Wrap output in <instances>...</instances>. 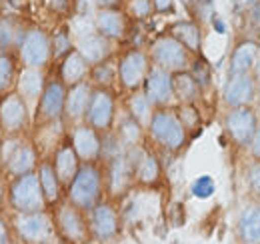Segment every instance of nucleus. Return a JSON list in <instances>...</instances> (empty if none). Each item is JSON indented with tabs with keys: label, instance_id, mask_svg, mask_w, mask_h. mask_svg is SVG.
Returning <instances> with one entry per match:
<instances>
[{
	"label": "nucleus",
	"instance_id": "1",
	"mask_svg": "<svg viewBox=\"0 0 260 244\" xmlns=\"http://www.w3.org/2000/svg\"><path fill=\"white\" fill-rule=\"evenodd\" d=\"M104 192V170L100 162H82L72 182L64 188L66 202L82 212H90L98 202H102Z\"/></svg>",
	"mask_w": 260,
	"mask_h": 244
},
{
	"label": "nucleus",
	"instance_id": "2",
	"mask_svg": "<svg viewBox=\"0 0 260 244\" xmlns=\"http://www.w3.org/2000/svg\"><path fill=\"white\" fill-rule=\"evenodd\" d=\"M146 130H148L150 140L166 152H178L188 140V132L182 126V122L178 120L174 106L154 108Z\"/></svg>",
	"mask_w": 260,
	"mask_h": 244
},
{
	"label": "nucleus",
	"instance_id": "3",
	"mask_svg": "<svg viewBox=\"0 0 260 244\" xmlns=\"http://www.w3.org/2000/svg\"><path fill=\"white\" fill-rule=\"evenodd\" d=\"M0 166L12 178L34 172L38 166L36 146L18 136H6L0 144Z\"/></svg>",
	"mask_w": 260,
	"mask_h": 244
},
{
	"label": "nucleus",
	"instance_id": "4",
	"mask_svg": "<svg viewBox=\"0 0 260 244\" xmlns=\"http://www.w3.org/2000/svg\"><path fill=\"white\" fill-rule=\"evenodd\" d=\"M8 204L14 212H42L46 210V200L40 188L36 170L16 176L8 184Z\"/></svg>",
	"mask_w": 260,
	"mask_h": 244
},
{
	"label": "nucleus",
	"instance_id": "5",
	"mask_svg": "<svg viewBox=\"0 0 260 244\" xmlns=\"http://www.w3.org/2000/svg\"><path fill=\"white\" fill-rule=\"evenodd\" d=\"M54 220V230L56 234L68 244H84L88 242L90 236V228H88V218L86 212L78 210L76 206H72L70 202H58L54 206L52 212Z\"/></svg>",
	"mask_w": 260,
	"mask_h": 244
},
{
	"label": "nucleus",
	"instance_id": "6",
	"mask_svg": "<svg viewBox=\"0 0 260 244\" xmlns=\"http://www.w3.org/2000/svg\"><path fill=\"white\" fill-rule=\"evenodd\" d=\"M148 56L152 66H158L170 74H176V72H182V70H188L190 68V62H192V54L178 42L174 40L170 34H164L160 38H156L150 48H148Z\"/></svg>",
	"mask_w": 260,
	"mask_h": 244
},
{
	"label": "nucleus",
	"instance_id": "7",
	"mask_svg": "<svg viewBox=\"0 0 260 244\" xmlns=\"http://www.w3.org/2000/svg\"><path fill=\"white\" fill-rule=\"evenodd\" d=\"M12 228L18 234V238L26 244H48L54 230V220L48 216L46 210L42 212H16L12 218Z\"/></svg>",
	"mask_w": 260,
	"mask_h": 244
},
{
	"label": "nucleus",
	"instance_id": "8",
	"mask_svg": "<svg viewBox=\"0 0 260 244\" xmlns=\"http://www.w3.org/2000/svg\"><path fill=\"white\" fill-rule=\"evenodd\" d=\"M150 66H152V62H150L148 52H144L140 48L126 50L116 64V74H118L120 88L126 92L140 90L144 80H146V74H148Z\"/></svg>",
	"mask_w": 260,
	"mask_h": 244
},
{
	"label": "nucleus",
	"instance_id": "9",
	"mask_svg": "<svg viewBox=\"0 0 260 244\" xmlns=\"http://www.w3.org/2000/svg\"><path fill=\"white\" fill-rule=\"evenodd\" d=\"M18 60L22 66L42 70L48 62L52 60V38H50V34L40 26L28 28L20 48H18Z\"/></svg>",
	"mask_w": 260,
	"mask_h": 244
},
{
	"label": "nucleus",
	"instance_id": "10",
	"mask_svg": "<svg viewBox=\"0 0 260 244\" xmlns=\"http://www.w3.org/2000/svg\"><path fill=\"white\" fill-rule=\"evenodd\" d=\"M30 122V110L26 100L18 92L0 96V128L6 136H20Z\"/></svg>",
	"mask_w": 260,
	"mask_h": 244
},
{
	"label": "nucleus",
	"instance_id": "11",
	"mask_svg": "<svg viewBox=\"0 0 260 244\" xmlns=\"http://www.w3.org/2000/svg\"><path fill=\"white\" fill-rule=\"evenodd\" d=\"M114 118H116V98L114 92L110 88H94L90 102H88V110L84 122L88 126H92L100 134L110 132L114 126Z\"/></svg>",
	"mask_w": 260,
	"mask_h": 244
},
{
	"label": "nucleus",
	"instance_id": "12",
	"mask_svg": "<svg viewBox=\"0 0 260 244\" xmlns=\"http://www.w3.org/2000/svg\"><path fill=\"white\" fill-rule=\"evenodd\" d=\"M224 128H226L230 140L238 148H248L258 128V116L250 106L228 108L226 116H224Z\"/></svg>",
	"mask_w": 260,
	"mask_h": 244
},
{
	"label": "nucleus",
	"instance_id": "13",
	"mask_svg": "<svg viewBox=\"0 0 260 244\" xmlns=\"http://www.w3.org/2000/svg\"><path fill=\"white\" fill-rule=\"evenodd\" d=\"M66 88L60 82V78H46L44 90L38 98V108H36V118L40 122L52 124L60 122L64 118V104H66Z\"/></svg>",
	"mask_w": 260,
	"mask_h": 244
},
{
	"label": "nucleus",
	"instance_id": "14",
	"mask_svg": "<svg viewBox=\"0 0 260 244\" xmlns=\"http://www.w3.org/2000/svg\"><path fill=\"white\" fill-rule=\"evenodd\" d=\"M134 180V162H132V154L126 148V152L112 158L110 162H106V170H104V188L108 190L110 198H120L122 194H126L130 184Z\"/></svg>",
	"mask_w": 260,
	"mask_h": 244
},
{
	"label": "nucleus",
	"instance_id": "15",
	"mask_svg": "<svg viewBox=\"0 0 260 244\" xmlns=\"http://www.w3.org/2000/svg\"><path fill=\"white\" fill-rule=\"evenodd\" d=\"M72 40H74V48L90 64V68L100 62L108 60L112 54V42L108 38H104L102 34H98L94 26L72 34Z\"/></svg>",
	"mask_w": 260,
	"mask_h": 244
},
{
	"label": "nucleus",
	"instance_id": "16",
	"mask_svg": "<svg viewBox=\"0 0 260 244\" xmlns=\"http://www.w3.org/2000/svg\"><path fill=\"white\" fill-rule=\"evenodd\" d=\"M90 236L100 242L112 240L120 230V214L110 202H98L96 206L86 212Z\"/></svg>",
	"mask_w": 260,
	"mask_h": 244
},
{
	"label": "nucleus",
	"instance_id": "17",
	"mask_svg": "<svg viewBox=\"0 0 260 244\" xmlns=\"http://www.w3.org/2000/svg\"><path fill=\"white\" fill-rule=\"evenodd\" d=\"M142 90L154 108H172L176 104L172 90V74L158 66H150Z\"/></svg>",
	"mask_w": 260,
	"mask_h": 244
},
{
	"label": "nucleus",
	"instance_id": "18",
	"mask_svg": "<svg viewBox=\"0 0 260 244\" xmlns=\"http://www.w3.org/2000/svg\"><path fill=\"white\" fill-rule=\"evenodd\" d=\"M70 146L78 156L80 162H100L102 152V136L100 132L88 126L86 122L72 124L70 130Z\"/></svg>",
	"mask_w": 260,
	"mask_h": 244
},
{
	"label": "nucleus",
	"instance_id": "19",
	"mask_svg": "<svg viewBox=\"0 0 260 244\" xmlns=\"http://www.w3.org/2000/svg\"><path fill=\"white\" fill-rule=\"evenodd\" d=\"M256 80L252 72L248 74H232L228 76L224 90H222V100L228 108H238V106H250L254 96H256Z\"/></svg>",
	"mask_w": 260,
	"mask_h": 244
},
{
	"label": "nucleus",
	"instance_id": "20",
	"mask_svg": "<svg viewBox=\"0 0 260 244\" xmlns=\"http://www.w3.org/2000/svg\"><path fill=\"white\" fill-rule=\"evenodd\" d=\"M94 30L108 38L110 42L122 40L128 30V14L118 6V8H98L92 16Z\"/></svg>",
	"mask_w": 260,
	"mask_h": 244
},
{
	"label": "nucleus",
	"instance_id": "21",
	"mask_svg": "<svg viewBox=\"0 0 260 244\" xmlns=\"http://www.w3.org/2000/svg\"><path fill=\"white\" fill-rule=\"evenodd\" d=\"M92 90H94V86L90 82H86V80L68 88V92H66V104H64V118L70 124L84 122Z\"/></svg>",
	"mask_w": 260,
	"mask_h": 244
},
{
	"label": "nucleus",
	"instance_id": "22",
	"mask_svg": "<svg viewBox=\"0 0 260 244\" xmlns=\"http://www.w3.org/2000/svg\"><path fill=\"white\" fill-rule=\"evenodd\" d=\"M234 18L244 38H260V0H234Z\"/></svg>",
	"mask_w": 260,
	"mask_h": 244
},
{
	"label": "nucleus",
	"instance_id": "23",
	"mask_svg": "<svg viewBox=\"0 0 260 244\" xmlns=\"http://www.w3.org/2000/svg\"><path fill=\"white\" fill-rule=\"evenodd\" d=\"M132 154V162H134V180L144 186L156 184L160 178V162L154 156V152L142 148V146H134L128 148Z\"/></svg>",
	"mask_w": 260,
	"mask_h": 244
},
{
	"label": "nucleus",
	"instance_id": "24",
	"mask_svg": "<svg viewBox=\"0 0 260 244\" xmlns=\"http://www.w3.org/2000/svg\"><path fill=\"white\" fill-rule=\"evenodd\" d=\"M260 42L258 40H250V38H242L232 54H230V64H228V76L232 74H248L254 70L256 60H258Z\"/></svg>",
	"mask_w": 260,
	"mask_h": 244
},
{
	"label": "nucleus",
	"instance_id": "25",
	"mask_svg": "<svg viewBox=\"0 0 260 244\" xmlns=\"http://www.w3.org/2000/svg\"><path fill=\"white\" fill-rule=\"evenodd\" d=\"M88 74H90V64L82 58V54H80L76 48L70 50L64 58L60 60L58 78H60V82L64 84L66 88L84 82V80L88 78Z\"/></svg>",
	"mask_w": 260,
	"mask_h": 244
},
{
	"label": "nucleus",
	"instance_id": "26",
	"mask_svg": "<svg viewBox=\"0 0 260 244\" xmlns=\"http://www.w3.org/2000/svg\"><path fill=\"white\" fill-rule=\"evenodd\" d=\"M44 84H46V76L40 68H28V66H22L18 70V76H16V92L26 100V104L30 106V102H38L40 94L44 90Z\"/></svg>",
	"mask_w": 260,
	"mask_h": 244
},
{
	"label": "nucleus",
	"instance_id": "27",
	"mask_svg": "<svg viewBox=\"0 0 260 244\" xmlns=\"http://www.w3.org/2000/svg\"><path fill=\"white\" fill-rule=\"evenodd\" d=\"M80 164H82V162L78 160V156L74 152V148L70 146V142H62V144L54 150V154H52L54 172H56L58 180H60V184H62L64 188L72 182V178L76 176Z\"/></svg>",
	"mask_w": 260,
	"mask_h": 244
},
{
	"label": "nucleus",
	"instance_id": "28",
	"mask_svg": "<svg viewBox=\"0 0 260 244\" xmlns=\"http://www.w3.org/2000/svg\"><path fill=\"white\" fill-rule=\"evenodd\" d=\"M36 174H38L40 188H42V194H44L46 204H48V206H56L58 202H62L64 186H62L60 180H58L52 162H50V160H42V162H38V166H36Z\"/></svg>",
	"mask_w": 260,
	"mask_h": 244
},
{
	"label": "nucleus",
	"instance_id": "29",
	"mask_svg": "<svg viewBox=\"0 0 260 244\" xmlns=\"http://www.w3.org/2000/svg\"><path fill=\"white\" fill-rule=\"evenodd\" d=\"M168 34L178 40L192 56H200V48H202V30L198 26L196 20H178L174 22L170 28H168Z\"/></svg>",
	"mask_w": 260,
	"mask_h": 244
},
{
	"label": "nucleus",
	"instance_id": "30",
	"mask_svg": "<svg viewBox=\"0 0 260 244\" xmlns=\"http://www.w3.org/2000/svg\"><path fill=\"white\" fill-rule=\"evenodd\" d=\"M26 26H22V22L14 16H0V52L4 54H12L14 50L18 52L24 34H26Z\"/></svg>",
	"mask_w": 260,
	"mask_h": 244
},
{
	"label": "nucleus",
	"instance_id": "31",
	"mask_svg": "<svg viewBox=\"0 0 260 244\" xmlns=\"http://www.w3.org/2000/svg\"><path fill=\"white\" fill-rule=\"evenodd\" d=\"M236 230L242 244H260V204H248L242 208Z\"/></svg>",
	"mask_w": 260,
	"mask_h": 244
},
{
	"label": "nucleus",
	"instance_id": "32",
	"mask_svg": "<svg viewBox=\"0 0 260 244\" xmlns=\"http://www.w3.org/2000/svg\"><path fill=\"white\" fill-rule=\"evenodd\" d=\"M172 90H174L176 104H194L202 94V88L198 86L194 76L188 70L172 74Z\"/></svg>",
	"mask_w": 260,
	"mask_h": 244
},
{
	"label": "nucleus",
	"instance_id": "33",
	"mask_svg": "<svg viewBox=\"0 0 260 244\" xmlns=\"http://www.w3.org/2000/svg\"><path fill=\"white\" fill-rule=\"evenodd\" d=\"M154 112V106L150 104V100L146 98L144 90H134L128 92V98H126V114L132 116L136 122H140L144 128L148 126L150 122V116Z\"/></svg>",
	"mask_w": 260,
	"mask_h": 244
},
{
	"label": "nucleus",
	"instance_id": "34",
	"mask_svg": "<svg viewBox=\"0 0 260 244\" xmlns=\"http://www.w3.org/2000/svg\"><path fill=\"white\" fill-rule=\"evenodd\" d=\"M118 140L122 142L124 148H134V146H140L142 144V136H144V126L140 122H136L132 116H124L122 120L118 122L116 126V132Z\"/></svg>",
	"mask_w": 260,
	"mask_h": 244
},
{
	"label": "nucleus",
	"instance_id": "35",
	"mask_svg": "<svg viewBox=\"0 0 260 244\" xmlns=\"http://www.w3.org/2000/svg\"><path fill=\"white\" fill-rule=\"evenodd\" d=\"M88 78H90V84H92L94 88H110V86L114 84V80H118L116 64L110 60V58L100 62V64L90 68Z\"/></svg>",
	"mask_w": 260,
	"mask_h": 244
},
{
	"label": "nucleus",
	"instance_id": "36",
	"mask_svg": "<svg viewBox=\"0 0 260 244\" xmlns=\"http://www.w3.org/2000/svg\"><path fill=\"white\" fill-rule=\"evenodd\" d=\"M16 76H18V68L14 56L0 52V96L10 92V88L16 84Z\"/></svg>",
	"mask_w": 260,
	"mask_h": 244
},
{
	"label": "nucleus",
	"instance_id": "37",
	"mask_svg": "<svg viewBox=\"0 0 260 244\" xmlns=\"http://www.w3.org/2000/svg\"><path fill=\"white\" fill-rule=\"evenodd\" d=\"M50 38H52V58H60L62 60L70 50H74V40H72L70 30L62 28V30L54 32Z\"/></svg>",
	"mask_w": 260,
	"mask_h": 244
},
{
	"label": "nucleus",
	"instance_id": "38",
	"mask_svg": "<svg viewBox=\"0 0 260 244\" xmlns=\"http://www.w3.org/2000/svg\"><path fill=\"white\" fill-rule=\"evenodd\" d=\"M188 72L194 76V80L198 82V86H200L202 90H206L208 84H212V70H210V64L206 60H202V56L192 58Z\"/></svg>",
	"mask_w": 260,
	"mask_h": 244
},
{
	"label": "nucleus",
	"instance_id": "39",
	"mask_svg": "<svg viewBox=\"0 0 260 244\" xmlns=\"http://www.w3.org/2000/svg\"><path fill=\"white\" fill-rule=\"evenodd\" d=\"M176 114H178V120L182 122V126L186 128V132L190 134L194 128L200 126V112L194 104H176Z\"/></svg>",
	"mask_w": 260,
	"mask_h": 244
},
{
	"label": "nucleus",
	"instance_id": "40",
	"mask_svg": "<svg viewBox=\"0 0 260 244\" xmlns=\"http://www.w3.org/2000/svg\"><path fill=\"white\" fill-rule=\"evenodd\" d=\"M124 12L128 14V18L134 20H146L154 8H152V0H126L124 4Z\"/></svg>",
	"mask_w": 260,
	"mask_h": 244
},
{
	"label": "nucleus",
	"instance_id": "41",
	"mask_svg": "<svg viewBox=\"0 0 260 244\" xmlns=\"http://www.w3.org/2000/svg\"><path fill=\"white\" fill-rule=\"evenodd\" d=\"M190 192H192V196H196V198L206 200V198H210V196L216 192V182H214V178H212V176L202 174V176H198L194 182H192Z\"/></svg>",
	"mask_w": 260,
	"mask_h": 244
},
{
	"label": "nucleus",
	"instance_id": "42",
	"mask_svg": "<svg viewBox=\"0 0 260 244\" xmlns=\"http://www.w3.org/2000/svg\"><path fill=\"white\" fill-rule=\"evenodd\" d=\"M246 184L250 188V192L260 198V160H252L246 166Z\"/></svg>",
	"mask_w": 260,
	"mask_h": 244
},
{
	"label": "nucleus",
	"instance_id": "43",
	"mask_svg": "<svg viewBox=\"0 0 260 244\" xmlns=\"http://www.w3.org/2000/svg\"><path fill=\"white\" fill-rule=\"evenodd\" d=\"M152 8L158 14H170L176 8V0H152Z\"/></svg>",
	"mask_w": 260,
	"mask_h": 244
},
{
	"label": "nucleus",
	"instance_id": "44",
	"mask_svg": "<svg viewBox=\"0 0 260 244\" xmlns=\"http://www.w3.org/2000/svg\"><path fill=\"white\" fill-rule=\"evenodd\" d=\"M250 154H252V160H260V124L252 136V142H250Z\"/></svg>",
	"mask_w": 260,
	"mask_h": 244
},
{
	"label": "nucleus",
	"instance_id": "45",
	"mask_svg": "<svg viewBox=\"0 0 260 244\" xmlns=\"http://www.w3.org/2000/svg\"><path fill=\"white\" fill-rule=\"evenodd\" d=\"M0 244H10V232H8V224L4 222V218L0 216Z\"/></svg>",
	"mask_w": 260,
	"mask_h": 244
},
{
	"label": "nucleus",
	"instance_id": "46",
	"mask_svg": "<svg viewBox=\"0 0 260 244\" xmlns=\"http://www.w3.org/2000/svg\"><path fill=\"white\" fill-rule=\"evenodd\" d=\"M96 8H118L122 0H94Z\"/></svg>",
	"mask_w": 260,
	"mask_h": 244
},
{
	"label": "nucleus",
	"instance_id": "47",
	"mask_svg": "<svg viewBox=\"0 0 260 244\" xmlns=\"http://www.w3.org/2000/svg\"><path fill=\"white\" fill-rule=\"evenodd\" d=\"M6 196H8V184H6V180H4V176L0 174V204L4 202Z\"/></svg>",
	"mask_w": 260,
	"mask_h": 244
},
{
	"label": "nucleus",
	"instance_id": "48",
	"mask_svg": "<svg viewBox=\"0 0 260 244\" xmlns=\"http://www.w3.org/2000/svg\"><path fill=\"white\" fill-rule=\"evenodd\" d=\"M212 24H214V30H216V32H220V34H222V32H226V28H224V22H222L220 18H212Z\"/></svg>",
	"mask_w": 260,
	"mask_h": 244
},
{
	"label": "nucleus",
	"instance_id": "49",
	"mask_svg": "<svg viewBox=\"0 0 260 244\" xmlns=\"http://www.w3.org/2000/svg\"><path fill=\"white\" fill-rule=\"evenodd\" d=\"M252 76H254L256 84L260 86V52H258V60H256V66H254V70H252Z\"/></svg>",
	"mask_w": 260,
	"mask_h": 244
},
{
	"label": "nucleus",
	"instance_id": "50",
	"mask_svg": "<svg viewBox=\"0 0 260 244\" xmlns=\"http://www.w3.org/2000/svg\"><path fill=\"white\" fill-rule=\"evenodd\" d=\"M180 2H182V6H184V8H188L190 12H194L196 4H198V0H180Z\"/></svg>",
	"mask_w": 260,
	"mask_h": 244
},
{
	"label": "nucleus",
	"instance_id": "51",
	"mask_svg": "<svg viewBox=\"0 0 260 244\" xmlns=\"http://www.w3.org/2000/svg\"><path fill=\"white\" fill-rule=\"evenodd\" d=\"M2 140H4V132H2V128H0V144H2Z\"/></svg>",
	"mask_w": 260,
	"mask_h": 244
},
{
	"label": "nucleus",
	"instance_id": "52",
	"mask_svg": "<svg viewBox=\"0 0 260 244\" xmlns=\"http://www.w3.org/2000/svg\"><path fill=\"white\" fill-rule=\"evenodd\" d=\"M172 244H182V242H172Z\"/></svg>",
	"mask_w": 260,
	"mask_h": 244
}]
</instances>
